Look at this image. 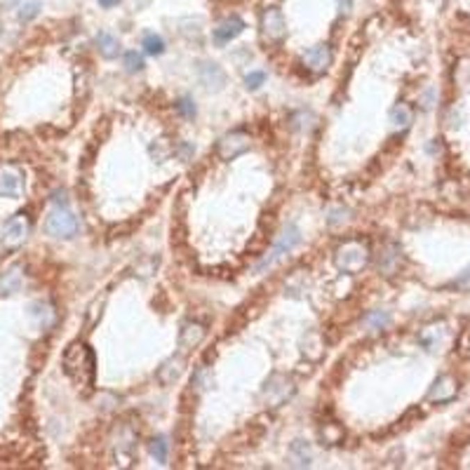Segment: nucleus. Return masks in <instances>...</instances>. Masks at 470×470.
Returning <instances> with one entry per match:
<instances>
[{
	"mask_svg": "<svg viewBox=\"0 0 470 470\" xmlns=\"http://www.w3.org/2000/svg\"><path fill=\"white\" fill-rule=\"evenodd\" d=\"M170 153H172V146L167 144L165 139H158L156 144H151V156H156V160H160V163L170 158Z\"/></svg>",
	"mask_w": 470,
	"mask_h": 470,
	"instance_id": "7c9ffc66",
	"label": "nucleus"
},
{
	"mask_svg": "<svg viewBox=\"0 0 470 470\" xmlns=\"http://www.w3.org/2000/svg\"><path fill=\"white\" fill-rule=\"evenodd\" d=\"M120 3V0H99V5H102V8H115V5Z\"/></svg>",
	"mask_w": 470,
	"mask_h": 470,
	"instance_id": "c9c22d12",
	"label": "nucleus"
},
{
	"mask_svg": "<svg viewBox=\"0 0 470 470\" xmlns=\"http://www.w3.org/2000/svg\"><path fill=\"white\" fill-rule=\"evenodd\" d=\"M337 3H339V12H341V15H348L352 8V0H337Z\"/></svg>",
	"mask_w": 470,
	"mask_h": 470,
	"instance_id": "f704fd0d",
	"label": "nucleus"
},
{
	"mask_svg": "<svg viewBox=\"0 0 470 470\" xmlns=\"http://www.w3.org/2000/svg\"><path fill=\"white\" fill-rule=\"evenodd\" d=\"M350 219V212L346 207H334V209H330V216H327V224H330L332 228H337V226H343L346 221Z\"/></svg>",
	"mask_w": 470,
	"mask_h": 470,
	"instance_id": "bb28decb",
	"label": "nucleus"
},
{
	"mask_svg": "<svg viewBox=\"0 0 470 470\" xmlns=\"http://www.w3.org/2000/svg\"><path fill=\"white\" fill-rule=\"evenodd\" d=\"M197 80H200L207 90L219 92L224 90L226 85V73L219 64H214V61H200V64H197Z\"/></svg>",
	"mask_w": 470,
	"mask_h": 470,
	"instance_id": "6e6552de",
	"label": "nucleus"
},
{
	"mask_svg": "<svg viewBox=\"0 0 470 470\" xmlns=\"http://www.w3.org/2000/svg\"><path fill=\"white\" fill-rule=\"evenodd\" d=\"M205 334H207L205 325L195 323V320L184 323L181 330H179V348H181L184 352L197 348V346L202 343V339H205Z\"/></svg>",
	"mask_w": 470,
	"mask_h": 470,
	"instance_id": "f8f14e48",
	"label": "nucleus"
},
{
	"mask_svg": "<svg viewBox=\"0 0 470 470\" xmlns=\"http://www.w3.org/2000/svg\"><path fill=\"white\" fill-rule=\"evenodd\" d=\"M243 31H245V22L240 19V17H228V19H224L212 31V38L216 45H228V42L238 38Z\"/></svg>",
	"mask_w": 470,
	"mask_h": 470,
	"instance_id": "ddd939ff",
	"label": "nucleus"
},
{
	"mask_svg": "<svg viewBox=\"0 0 470 470\" xmlns=\"http://www.w3.org/2000/svg\"><path fill=\"white\" fill-rule=\"evenodd\" d=\"M301 243V231L296 224H287L284 226V231L280 233V238H277V243L273 245V250L266 254L261 261L257 264V273H264V270H268L270 266H275L280 261L282 257H287L289 252H294V247Z\"/></svg>",
	"mask_w": 470,
	"mask_h": 470,
	"instance_id": "7ed1b4c3",
	"label": "nucleus"
},
{
	"mask_svg": "<svg viewBox=\"0 0 470 470\" xmlns=\"http://www.w3.org/2000/svg\"><path fill=\"white\" fill-rule=\"evenodd\" d=\"M400 261H402L400 247L398 245H388L386 252H383L381 259H379V270L383 275H393L395 270L400 268Z\"/></svg>",
	"mask_w": 470,
	"mask_h": 470,
	"instance_id": "dca6fc26",
	"label": "nucleus"
},
{
	"mask_svg": "<svg viewBox=\"0 0 470 470\" xmlns=\"http://www.w3.org/2000/svg\"><path fill=\"white\" fill-rule=\"evenodd\" d=\"M175 108H177V113L181 115V118H186V120H193L195 113H197L195 102H193V99H188V97H181V99H179V102L175 104Z\"/></svg>",
	"mask_w": 470,
	"mask_h": 470,
	"instance_id": "393cba45",
	"label": "nucleus"
},
{
	"mask_svg": "<svg viewBox=\"0 0 470 470\" xmlns=\"http://www.w3.org/2000/svg\"><path fill=\"white\" fill-rule=\"evenodd\" d=\"M19 284H22V275L17 273V270H10V273L3 277V282H0V289H5V294H12L19 289Z\"/></svg>",
	"mask_w": 470,
	"mask_h": 470,
	"instance_id": "cd10ccee",
	"label": "nucleus"
},
{
	"mask_svg": "<svg viewBox=\"0 0 470 470\" xmlns=\"http://www.w3.org/2000/svg\"><path fill=\"white\" fill-rule=\"evenodd\" d=\"M259 29H261L264 40L268 42H280L287 35V22L280 8H266L259 19Z\"/></svg>",
	"mask_w": 470,
	"mask_h": 470,
	"instance_id": "423d86ee",
	"label": "nucleus"
},
{
	"mask_svg": "<svg viewBox=\"0 0 470 470\" xmlns=\"http://www.w3.org/2000/svg\"><path fill=\"white\" fill-rule=\"evenodd\" d=\"M459 395V383H456V379L454 376H449V374H444V376H440L435 383L430 386V391H428V400L430 402H437V405H444V402H451Z\"/></svg>",
	"mask_w": 470,
	"mask_h": 470,
	"instance_id": "9d476101",
	"label": "nucleus"
},
{
	"mask_svg": "<svg viewBox=\"0 0 470 470\" xmlns=\"http://www.w3.org/2000/svg\"><path fill=\"white\" fill-rule=\"evenodd\" d=\"M364 327H367L369 332H383L391 327V315L386 311H372L364 318Z\"/></svg>",
	"mask_w": 470,
	"mask_h": 470,
	"instance_id": "412c9836",
	"label": "nucleus"
},
{
	"mask_svg": "<svg viewBox=\"0 0 470 470\" xmlns=\"http://www.w3.org/2000/svg\"><path fill=\"white\" fill-rule=\"evenodd\" d=\"M97 49L102 57L106 59H115L120 54V42H118L115 35H111L108 31H99L97 33Z\"/></svg>",
	"mask_w": 470,
	"mask_h": 470,
	"instance_id": "f3484780",
	"label": "nucleus"
},
{
	"mask_svg": "<svg viewBox=\"0 0 470 470\" xmlns=\"http://www.w3.org/2000/svg\"><path fill=\"white\" fill-rule=\"evenodd\" d=\"M247 148H250V137L245 132H228L216 144V153L221 160H235L238 156H243Z\"/></svg>",
	"mask_w": 470,
	"mask_h": 470,
	"instance_id": "0eeeda50",
	"label": "nucleus"
},
{
	"mask_svg": "<svg viewBox=\"0 0 470 470\" xmlns=\"http://www.w3.org/2000/svg\"><path fill=\"white\" fill-rule=\"evenodd\" d=\"M449 287L451 289H459V292H470V268L463 270V273L456 277V280H451Z\"/></svg>",
	"mask_w": 470,
	"mask_h": 470,
	"instance_id": "2f4dec72",
	"label": "nucleus"
},
{
	"mask_svg": "<svg viewBox=\"0 0 470 470\" xmlns=\"http://www.w3.org/2000/svg\"><path fill=\"white\" fill-rule=\"evenodd\" d=\"M26 233H29L26 219L17 216V219H12L10 224L5 226V238H3V243L8 245V247H17V245H22L24 240H26Z\"/></svg>",
	"mask_w": 470,
	"mask_h": 470,
	"instance_id": "4468645a",
	"label": "nucleus"
},
{
	"mask_svg": "<svg viewBox=\"0 0 470 470\" xmlns=\"http://www.w3.org/2000/svg\"><path fill=\"white\" fill-rule=\"evenodd\" d=\"M301 346H304V348H301V350H304V355H308L311 360H320V357H323V341H320L318 332L306 334Z\"/></svg>",
	"mask_w": 470,
	"mask_h": 470,
	"instance_id": "aec40b11",
	"label": "nucleus"
},
{
	"mask_svg": "<svg viewBox=\"0 0 470 470\" xmlns=\"http://www.w3.org/2000/svg\"><path fill=\"white\" fill-rule=\"evenodd\" d=\"M421 102H423V108H430L432 106V102H435V90H428L426 95L421 97Z\"/></svg>",
	"mask_w": 470,
	"mask_h": 470,
	"instance_id": "72a5a7b5",
	"label": "nucleus"
},
{
	"mask_svg": "<svg viewBox=\"0 0 470 470\" xmlns=\"http://www.w3.org/2000/svg\"><path fill=\"white\" fill-rule=\"evenodd\" d=\"M122 64H125V71H127V73H139V71H144V57H141L139 52H134V49H129V52H125V57H122Z\"/></svg>",
	"mask_w": 470,
	"mask_h": 470,
	"instance_id": "b1692460",
	"label": "nucleus"
},
{
	"mask_svg": "<svg viewBox=\"0 0 470 470\" xmlns=\"http://www.w3.org/2000/svg\"><path fill=\"white\" fill-rule=\"evenodd\" d=\"M151 454L158 463H167V456H170V442H167V437L160 435L151 442Z\"/></svg>",
	"mask_w": 470,
	"mask_h": 470,
	"instance_id": "5701e85b",
	"label": "nucleus"
},
{
	"mask_svg": "<svg viewBox=\"0 0 470 470\" xmlns=\"http://www.w3.org/2000/svg\"><path fill=\"white\" fill-rule=\"evenodd\" d=\"M181 372H184V360L181 357H170L163 367L158 369V381L163 383V386H172L179 376H181Z\"/></svg>",
	"mask_w": 470,
	"mask_h": 470,
	"instance_id": "2eb2a0df",
	"label": "nucleus"
},
{
	"mask_svg": "<svg viewBox=\"0 0 470 470\" xmlns=\"http://www.w3.org/2000/svg\"><path fill=\"white\" fill-rule=\"evenodd\" d=\"M64 372L80 388H90L95 383V355L90 346L73 341L64 352Z\"/></svg>",
	"mask_w": 470,
	"mask_h": 470,
	"instance_id": "f257e3e1",
	"label": "nucleus"
},
{
	"mask_svg": "<svg viewBox=\"0 0 470 470\" xmlns=\"http://www.w3.org/2000/svg\"><path fill=\"white\" fill-rule=\"evenodd\" d=\"M391 122H393L395 129H407L414 122L412 108L407 106V104H398V106H393V111H391Z\"/></svg>",
	"mask_w": 470,
	"mask_h": 470,
	"instance_id": "a211bd4d",
	"label": "nucleus"
},
{
	"mask_svg": "<svg viewBox=\"0 0 470 470\" xmlns=\"http://www.w3.org/2000/svg\"><path fill=\"white\" fill-rule=\"evenodd\" d=\"M24 191V175L17 167H0V195L3 197H19Z\"/></svg>",
	"mask_w": 470,
	"mask_h": 470,
	"instance_id": "1a4fd4ad",
	"label": "nucleus"
},
{
	"mask_svg": "<svg viewBox=\"0 0 470 470\" xmlns=\"http://www.w3.org/2000/svg\"><path fill=\"white\" fill-rule=\"evenodd\" d=\"M141 45H144V49L148 54H151V57H160V54L165 52V40L160 38L158 33H146L144 35V42H141Z\"/></svg>",
	"mask_w": 470,
	"mask_h": 470,
	"instance_id": "4be33fe9",
	"label": "nucleus"
},
{
	"mask_svg": "<svg viewBox=\"0 0 470 470\" xmlns=\"http://www.w3.org/2000/svg\"><path fill=\"white\" fill-rule=\"evenodd\" d=\"M289 454H292V459H294V466H299V468L311 466L313 454H311V447H308L304 440H294L292 447H289Z\"/></svg>",
	"mask_w": 470,
	"mask_h": 470,
	"instance_id": "6ab92c4d",
	"label": "nucleus"
},
{
	"mask_svg": "<svg viewBox=\"0 0 470 470\" xmlns=\"http://www.w3.org/2000/svg\"><path fill=\"white\" fill-rule=\"evenodd\" d=\"M78 216L69 207H54L45 219V233L57 240H71L78 235Z\"/></svg>",
	"mask_w": 470,
	"mask_h": 470,
	"instance_id": "20e7f679",
	"label": "nucleus"
},
{
	"mask_svg": "<svg viewBox=\"0 0 470 470\" xmlns=\"http://www.w3.org/2000/svg\"><path fill=\"white\" fill-rule=\"evenodd\" d=\"M52 202L57 207H69V197H66V191H57V193H54V197H52Z\"/></svg>",
	"mask_w": 470,
	"mask_h": 470,
	"instance_id": "473e14b6",
	"label": "nucleus"
},
{
	"mask_svg": "<svg viewBox=\"0 0 470 470\" xmlns=\"http://www.w3.org/2000/svg\"><path fill=\"white\" fill-rule=\"evenodd\" d=\"M38 12H40V3H26V5H22L19 8V12H17V19L19 22H31V19H35L38 17Z\"/></svg>",
	"mask_w": 470,
	"mask_h": 470,
	"instance_id": "c85d7f7f",
	"label": "nucleus"
},
{
	"mask_svg": "<svg viewBox=\"0 0 470 470\" xmlns=\"http://www.w3.org/2000/svg\"><path fill=\"white\" fill-rule=\"evenodd\" d=\"M264 83H266V73H264V71H250V73H247V76H245V88H247V90H252V92L261 88Z\"/></svg>",
	"mask_w": 470,
	"mask_h": 470,
	"instance_id": "c756f323",
	"label": "nucleus"
},
{
	"mask_svg": "<svg viewBox=\"0 0 470 470\" xmlns=\"http://www.w3.org/2000/svg\"><path fill=\"white\" fill-rule=\"evenodd\" d=\"M332 47L330 45H313L311 49H306L304 52V66L306 69H311L315 73H323L332 66Z\"/></svg>",
	"mask_w": 470,
	"mask_h": 470,
	"instance_id": "9b49d317",
	"label": "nucleus"
},
{
	"mask_svg": "<svg viewBox=\"0 0 470 470\" xmlns=\"http://www.w3.org/2000/svg\"><path fill=\"white\" fill-rule=\"evenodd\" d=\"M323 437H325V442H330V444H339L343 440V428L339 423H325V428H323Z\"/></svg>",
	"mask_w": 470,
	"mask_h": 470,
	"instance_id": "a878e982",
	"label": "nucleus"
},
{
	"mask_svg": "<svg viewBox=\"0 0 470 470\" xmlns=\"http://www.w3.org/2000/svg\"><path fill=\"white\" fill-rule=\"evenodd\" d=\"M369 259H372V252H369V245L362 243V240H348V243L339 245L337 252H334V266L341 273L350 275L367 268Z\"/></svg>",
	"mask_w": 470,
	"mask_h": 470,
	"instance_id": "f03ea898",
	"label": "nucleus"
},
{
	"mask_svg": "<svg viewBox=\"0 0 470 470\" xmlns=\"http://www.w3.org/2000/svg\"><path fill=\"white\" fill-rule=\"evenodd\" d=\"M294 391H296V386H294L292 376L275 372L268 381H266V386L261 388V398L268 407H280L292 398Z\"/></svg>",
	"mask_w": 470,
	"mask_h": 470,
	"instance_id": "39448f33",
	"label": "nucleus"
}]
</instances>
